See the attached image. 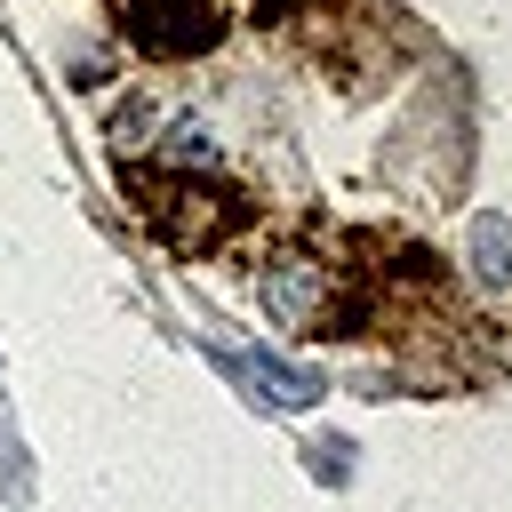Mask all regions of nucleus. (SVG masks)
I'll return each mask as SVG.
<instances>
[{
    "instance_id": "f257e3e1",
    "label": "nucleus",
    "mask_w": 512,
    "mask_h": 512,
    "mask_svg": "<svg viewBox=\"0 0 512 512\" xmlns=\"http://www.w3.org/2000/svg\"><path fill=\"white\" fill-rule=\"evenodd\" d=\"M120 184H128L136 216H144L176 256H208V248H224V240L256 216V200H248L240 184L184 176V168H120Z\"/></svg>"
},
{
    "instance_id": "f03ea898",
    "label": "nucleus",
    "mask_w": 512,
    "mask_h": 512,
    "mask_svg": "<svg viewBox=\"0 0 512 512\" xmlns=\"http://www.w3.org/2000/svg\"><path fill=\"white\" fill-rule=\"evenodd\" d=\"M472 248H480V272H496V280L512 272V224L504 216H480L472 224Z\"/></svg>"
},
{
    "instance_id": "7ed1b4c3",
    "label": "nucleus",
    "mask_w": 512,
    "mask_h": 512,
    "mask_svg": "<svg viewBox=\"0 0 512 512\" xmlns=\"http://www.w3.org/2000/svg\"><path fill=\"white\" fill-rule=\"evenodd\" d=\"M248 376H264V392H272V400H304V392H312L304 376H288V368H280V360H264V352L248 360Z\"/></svg>"
},
{
    "instance_id": "20e7f679",
    "label": "nucleus",
    "mask_w": 512,
    "mask_h": 512,
    "mask_svg": "<svg viewBox=\"0 0 512 512\" xmlns=\"http://www.w3.org/2000/svg\"><path fill=\"white\" fill-rule=\"evenodd\" d=\"M328 0H256V24H272V32H288V24H304V16H320Z\"/></svg>"
}]
</instances>
